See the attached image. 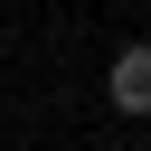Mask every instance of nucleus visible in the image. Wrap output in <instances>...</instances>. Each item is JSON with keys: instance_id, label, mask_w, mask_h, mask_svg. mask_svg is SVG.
<instances>
[{"instance_id": "obj_1", "label": "nucleus", "mask_w": 151, "mask_h": 151, "mask_svg": "<svg viewBox=\"0 0 151 151\" xmlns=\"http://www.w3.org/2000/svg\"><path fill=\"white\" fill-rule=\"evenodd\" d=\"M104 94H113V113H151V47H123L113 76H104Z\"/></svg>"}]
</instances>
